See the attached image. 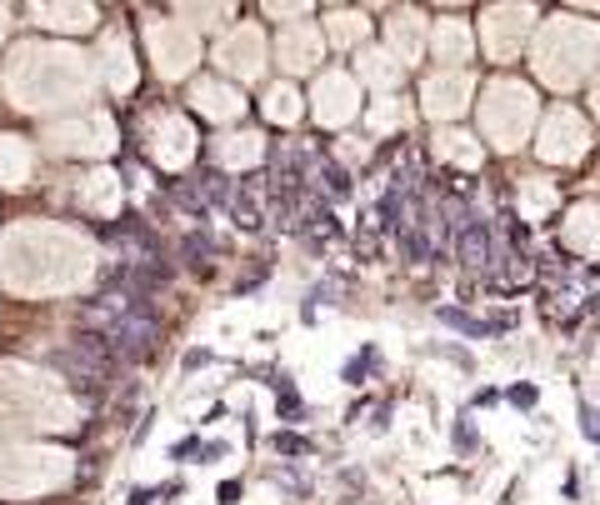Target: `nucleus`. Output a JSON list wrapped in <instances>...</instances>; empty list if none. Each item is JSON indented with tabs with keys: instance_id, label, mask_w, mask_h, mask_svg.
I'll return each mask as SVG.
<instances>
[{
	"instance_id": "obj_2",
	"label": "nucleus",
	"mask_w": 600,
	"mask_h": 505,
	"mask_svg": "<svg viewBox=\"0 0 600 505\" xmlns=\"http://www.w3.org/2000/svg\"><path fill=\"white\" fill-rule=\"evenodd\" d=\"M465 260H471V266L486 260V230H471V236H465Z\"/></svg>"
},
{
	"instance_id": "obj_3",
	"label": "nucleus",
	"mask_w": 600,
	"mask_h": 505,
	"mask_svg": "<svg viewBox=\"0 0 600 505\" xmlns=\"http://www.w3.org/2000/svg\"><path fill=\"white\" fill-rule=\"evenodd\" d=\"M270 446H276L280 450V455H306V440H300V435H276V440H270Z\"/></svg>"
},
{
	"instance_id": "obj_6",
	"label": "nucleus",
	"mask_w": 600,
	"mask_h": 505,
	"mask_svg": "<svg viewBox=\"0 0 600 505\" xmlns=\"http://www.w3.org/2000/svg\"><path fill=\"white\" fill-rule=\"evenodd\" d=\"M155 501V491H136V495H130V505H151Z\"/></svg>"
},
{
	"instance_id": "obj_1",
	"label": "nucleus",
	"mask_w": 600,
	"mask_h": 505,
	"mask_svg": "<svg viewBox=\"0 0 600 505\" xmlns=\"http://www.w3.org/2000/svg\"><path fill=\"white\" fill-rule=\"evenodd\" d=\"M291 90H285V85H276V90H270V115H276V120H280V115H295V105H291Z\"/></svg>"
},
{
	"instance_id": "obj_4",
	"label": "nucleus",
	"mask_w": 600,
	"mask_h": 505,
	"mask_svg": "<svg viewBox=\"0 0 600 505\" xmlns=\"http://www.w3.org/2000/svg\"><path fill=\"white\" fill-rule=\"evenodd\" d=\"M581 416H586V435H590V440H600V416L590 406H581Z\"/></svg>"
},
{
	"instance_id": "obj_5",
	"label": "nucleus",
	"mask_w": 600,
	"mask_h": 505,
	"mask_svg": "<svg viewBox=\"0 0 600 505\" xmlns=\"http://www.w3.org/2000/svg\"><path fill=\"white\" fill-rule=\"evenodd\" d=\"M510 400H516V406H535V385H516V391H510Z\"/></svg>"
}]
</instances>
